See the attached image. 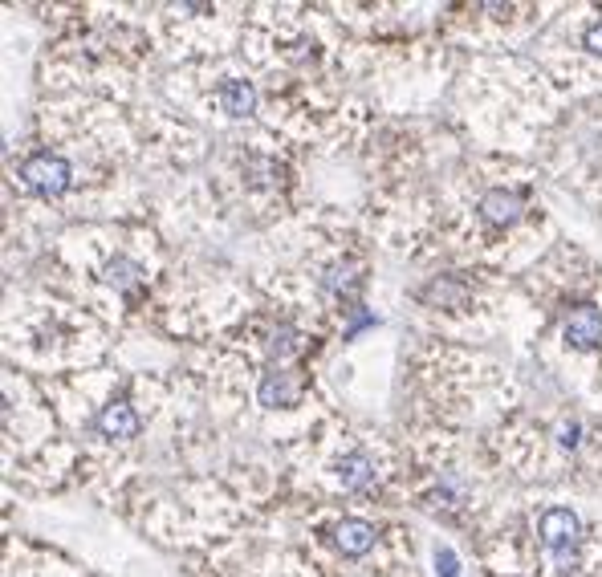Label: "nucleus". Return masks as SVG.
Here are the masks:
<instances>
[{"label": "nucleus", "mask_w": 602, "mask_h": 577, "mask_svg": "<svg viewBox=\"0 0 602 577\" xmlns=\"http://www.w3.org/2000/svg\"><path fill=\"white\" fill-rule=\"evenodd\" d=\"M541 541H546V549H550L562 565H574L578 541H582L578 512H570V508H550L546 517H541Z\"/></svg>", "instance_id": "nucleus-1"}, {"label": "nucleus", "mask_w": 602, "mask_h": 577, "mask_svg": "<svg viewBox=\"0 0 602 577\" xmlns=\"http://www.w3.org/2000/svg\"><path fill=\"white\" fill-rule=\"evenodd\" d=\"M21 183L29 191H37V196H62V191L74 183V167L62 159V155H33L25 159L21 167Z\"/></svg>", "instance_id": "nucleus-2"}, {"label": "nucleus", "mask_w": 602, "mask_h": 577, "mask_svg": "<svg viewBox=\"0 0 602 577\" xmlns=\"http://www.w3.org/2000/svg\"><path fill=\"white\" fill-rule=\"evenodd\" d=\"M562 334H566V342H570L574 350H590V346H598V342H602V313H598L594 305H578V309L566 317Z\"/></svg>", "instance_id": "nucleus-3"}, {"label": "nucleus", "mask_w": 602, "mask_h": 577, "mask_svg": "<svg viewBox=\"0 0 602 577\" xmlns=\"http://www.w3.org/2000/svg\"><path fill=\"white\" fill-rule=\"evenodd\" d=\"M216 106H220L228 118H245V114H253V110H257V90H253V82H245V78H228V82H220V86H216Z\"/></svg>", "instance_id": "nucleus-4"}, {"label": "nucleus", "mask_w": 602, "mask_h": 577, "mask_svg": "<svg viewBox=\"0 0 602 577\" xmlns=\"http://www.w3.org/2000/svg\"><path fill=\"white\" fill-rule=\"evenodd\" d=\"M334 545L346 553V557H363L375 549V525L358 521V517H346L334 525Z\"/></svg>", "instance_id": "nucleus-5"}, {"label": "nucleus", "mask_w": 602, "mask_h": 577, "mask_svg": "<svg viewBox=\"0 0 602 577\" xmlns=\"http://www.w3.org/2000/svg\"><path fill=\"white\" fill-rule=\"evenodd\" d=\"M297 395H301V382L289 370H269L257 387L261 407H289V403H297Z\"/></svg>", "instance_id": "nucleus-6"}, {"label": "nucleus", "mask_w": 602, "mask_h": 577, "mask_svg": "<svg viewBox=\"0 0 602 577\" xmlns=\"http://www.w3.org/2000/svg\"><path fill=\"white\" fill-rule=\"evenodd\" d=\"M480 216H485L489 224H497V228L517 224L521 196H517V191H509V187H493V191H485V200H480Z\"/></svg>", "instance_id": "nucleus-7"}, {"label": "nucleus", "mask_w": 602, "mask_h": 577, "mask_svg": "<svg viewBox=\"0 0 602 577\" xmlns=\"http://www.w3.org/2000/svg\"><path fill=\"white\" fill-rule=\"evenodd\" d=\"M98 431L110 435V439H131L139 435V415L131 403H106L102 415H98Z\"/></svg>", "instance_id": "nucleus-8"}, {"label": "nucleus", "mask_w": 602, "mask_h": 577, "mask_svg": "<svg viewBox=\"0 0 602 577\" xmlns=\"http://www.w3.org/2000/svg\"><path fill=\"white\" fill-rule=\"evenodd\" d=\"M338 480H342V488H350V492L367 488V484L375 480V460H371V456H363V452L342 456V460H338Z\"/></svg>", "instance_id": "nucleus-9"}, {"label": "nucleus", "mask_w": 602, "mask_h": 577, "mask_svg": "<svg viewBox=\"0 0 602 577\" xmlns=\"http://www.w3.org/2000/svg\"><path fill=\"white\" fill-rule=\"evenodd\" d=\"M102 277H106V285H114V289H131V285L143 277V265L131 261V256H114Z\"/></svg>", "instance_id": "nucleus-10"}, {"label": "nucleus", "mask_w": 602, "mask_h": 577, "mask_svg": "<svg viewBox=\"0 0 602 577\" xmlns=\"http://www.w3.org/2000/svg\"><path fill=\"white\" fill-rule=\"evenodd\" d=\"M293 350H297V334H293V330H277L273 342H269V354H273V358H285V354H293Z\"/></svg>", "instance_id": "nucleus-11"}, {"label": "nucleus", "mask_w": 602, "mask_h": 577, "mask_svg": "<svg viewBox=\"0 0 602 577\" xmlns=\"http://www.w3.org/2000/svg\"><path fill=\"white\" fill-rule=\"evenodd\" d=\"M436 573L440 577H460V557L452 549H436Z\"/></svg>", "instance_id": "nucleus-12"}, {"label": "nucleus", "mask_w": 602, "mask_h": 577, "mask_svg": "<svg viewBox=\"0 0 602 577\" xmlns=\"http://www.w3.org/2000/svg\"><path fill=\"white\" fill-rule=\"evenodd\" d=\"M326 285H330L334 293H338V289H350V285H354V273H346V269H330V273H326Z\"/></svg>", "instance_id": "nucleus-13"}, {"label": "nucleus", "mask_w": 602, "mask_h": 577, "mask_svg": "<svg viewBox=\"0 0 602 577\" xmlns=\"http://www.w3.org/2000/svg\"><path fill=\"white\" fill-rule=\"evenodd\" d=\"M578 431H582L578 423H562V435H558V439H562V447H578Z\"/></svg>", "instance_id": "nucleus-14"}, {"label": "nucleus", "mask_w": 602, "mask_h": 577, "mask_svg": "<svg viewBox=\"0 0 602 577\" xmlns=\"http://www.w3.org/2000/svg\"><path fill=\"white\" fill-rule=\"evenodd\" d=\"M586 45H590V49H594V53H602V21H598V25H590V29H586Z\"/></svg>", "instance_id": "nucleus-15"}]
</instances>
